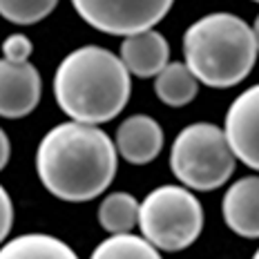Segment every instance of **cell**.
<instances>
[{
  "label": "cell",
  "mask_w": 259,
  "mask_h": 259,
  "mask_svg": "<svg viewBox=\"0 0 259 259\" xmlns=\"http://www.w3.org/2000/svg\"><path fill=\"white\" fill-rule=\"evenodd\" d=\"M114 141L99 125L67 121L52 127L36 150V172L61 201L83 203L103 194L116 175Z\"/></svg>",
  "instance_id": "obj_1"
},
{
  "label": "cell",
  "mask_w": 259,
  "mask_h": 259,
  "mask_svg": "<svg viewBox=\"0 0 259 259\" xmlns=\"http://www.w3.org/2000/svg\"><path fill=\"white\" fill-rule=\"evenodd\" d=\"M132 80L121 56L99 45L69 52L54 74V96L72 121L101 125L125 110Z\"/></svg>",
  "instance_id": "obj_2"
},
{
  "label": "cell",
  "mask_w": 259,
  "mask_h": 259,
  "mask_svg": "<svg viewBox=\"0 0 259 259\" xmlns=\"http://www.w3.org/2000/svg\"><path fill=\"white\" fill-rule=\"evenodd\" d=\"M252 27L228 12H214L192 23L183 34L188 69L201 85L235 88L252 72L257 61Z\"/></svg>",
  "instance_id": "obj_3"
},
{
  "label": "cell",
  "mask_w": 259,
  "mask_h": 259,
  "mask_svg": "<svg viewBox=\"0 0 259 259\" xmlns=\"http://www.w3.org/2000/svg\"><path fill=\"white\" fill-rule=\"evenodd\" d=\"M235 154L224 127L192 123L177 134L170 150V170L186 188L210 192L221 188L235 172Z\"/></svg>",
  "instance_id": "obj_4"
},
{
  "label": "cell",
  "mask_w": 259,
  "mask_h": 259,
  "mask_svg": "<svg viewBox=\"0 0 259 259\" xmlns=\"http://www.w3.org/2000/svg\"><path fill=\"white\" fill-rule=\"evenodd\" d=\"M139 228L159 250H186L203 230V208L190 188L159 186L139 203Z\"/></svg>",
  "instance_id": "obj_5"
},
{
  "label": "cell",
  "mask_w": 259,
  "mask_h": 259,
  "mask_svg": "<svg viewBox=\"0 0 259 259\" xmlns=\"http://www.w3.org/2000/svg\"><path fill=\"white\" fill-rule=\"evenodd\" d=\"M72 5L94 29L110 36H130L154 29L175 0H72Z\"/></svg>",
  "instance_id": "obj_6"
},
{
  "label": "cell",
  "mask_w": 259,
  "mask_h": 259,
  "mask_svg": "<svg viewBox=\"0 0 259 259\" xmlns=\"http://www.w3.org/2000/svg\"><path fill=\"white\" fill-rule=\"evenodd\" d=\"M224 134L235 159L259 172V83L244 90L230 103Z\"/></svg>",
  "instance_id": "obj_7"
},
{
  "label": "cell",
  "mask_w": 259,
  "mask_h": 259,
  "mask_svg": "<svg viewBox=\"0 0 259 259\" xmlns=\"http://www.w3.org/2000/svg\"><path fill=\"white\" fill-rule=\"evenodd\" d=\"M42 94L40 72L31 61L0 58V116L23 118L36 110Z\"/></svg>",
  "instance_id": "obj_8"
},
{
  "label": "cell",
  "mask_w": 259,
  "mask_h": 259,
  "mask_svg": "<svg viewBox=\"0 0 259 259\" xmlns=\"http://www.w3.org/2000/svg\"><path fill=\"white\" fill-rule=\"evenodd\" d=\"M163 139V127L159 121L148 114H134L116 127L114 148L123 161L132 165H145L161 154Z\"/></svg>",
  "instance_id": "obj_9"
},
{
  "label": "cell",
  "mask_w": 259,
  "mask_h": 259,
  "mask_svg": "<svg viewBox=\"0 0 259 259\" xmlns=\"http://www.w3.org/2000/svg\"><path fill=\"white\" fill-rule=\"evenodd\" d=\"M221 217L235 235L259 239V177L235 181L221 199Z\"/></svg>",
  "instance_id": "obj_10"
},
{
  "label": "cell",
  "mask_w": 259,
  "mask_h": 259,
  "mask_svg": "<svg viewBox=\"0 0 259 259\" xmlns=\"http://www.w3.org/2000/svg\"><path fill=\"white\" fill-rule=\"evenodd\" d=\"M121 61L132 76L152 78L170 63V45L163 34L145 29L130 34L121 42Z\"/></svg>",
  "instance_id": "obj_11"
},
{
  "label": "cell",
  "mask_w": 259,
  "mask_h": 259,
  "mask_svg": "<svg viewBox=\"0 0 259 259\" xmlns=\"http://www.w3.org/2000/svg\"><path fill=\"white\" fill-rule=\"evenodd\" d=\"M0 259H78V255L58 237L29 233L0 244Z\"/></svg>",
  "instance_id": "obj_12"
},
{
  "label": "cell",
  "mask_w": 259,
  "mask_h": 259,
  "mask_svg": "<svg viewBox=\"0 0 259 259\" xmlns=\"http://www.w3.org/2000/svg\"><path fill=\"white\" fill-rule=\"evenodd\" d=\"M197 92L199 80L194 78L186 63H168L154 76V94L161 99V103L170 107H183L192 103Z\"/></svg>",
  "instance_id": "obj_13"
},
{
  "label": "cell",
  "mask_w": 259,
  "mask_h": 259,
  "mask_svg": "<svg viewBox=\"0 0 259 259\" xmlns=\"http://www.w3.org/2000/svg\"><path fill=\"white\" fill-rule=\"evenodd\" d=\"M99 224L107 233H132L139 224V201L130 192H110L99 206Z\"/></svg>",
  "instance_id": "obj_14"
},
{
  "label": "cell",
  "mask_w": 259,
  "mask_h": 259,
  "mask_svg": "<svg viewBox=\"0 0 259 259\" xmlns=\"http://www.w3.org/2000/svg\"><path fill=\"white\" fill-rule=\"evenodd\" d=\"M90 259H163L145 237L121 233L112 235L94 248Z\"/></svg>",
  "instance_id": "obj_15"
},
{
  "label": "cell",
  "mask_w": 259,
  "mask_h": 259,
  "mask_svg": "<svg viewBox=\"0 0 259 259\" xmlns=\"http://www.w3.org/2000/svg\"><path fill=\"white\" fill-rule=\"evenodd\" d=\"M58 0H0V16L14 25H36L45 20Z\"/></svg>",
  "instance_id": "obj_16"
},
{
  "label": "cell",
  "mask_w": 259,
  "mask_h": 259,
  "mask_svg": "<svg viewBox=\"0 0 259 259\" xmlns=\"http://www.w3.org/2000/svg\"><path fill=\"white\" fill-rule=\"evenodd\" d=\"M34 42L27 38L25 34H12L3 40V56L14 63H25L31 58Z\"/></svg>",
  "instance_id": "obj_17"
},
{
  "label": "cell",
  "mask_w": 259,
  "mask_h": 259,
  "mask_svg": "<svg viewBox=\"0 0 259 259\" xmlns=\"http://www.w3.org/2000/svg\"><path fill=\"white\" fill-rule=\"evenodd\" d=\"M12 228H14V201L9 197V192L0 186V244H5Z\"/></svg>",
  "instance_id": "obj_18"
},
{
  "label": "cell",
  "mask_w": 259,
  "mask_h": 259,
  "mask_svg": "<svg viewBox=\"0 0 259 259\" xmlns=\"http://www.w3.org/2000/svg\"><path fill=\"white\" fill-rule=\"evenodd\" d=\"M9 154H12V143L3 127H0V170H5V165L9 163Z\"/></svg>",
  "instance_id": "obj_19"
},
{
  "label": "cell",
  "mask_w": 259,
  "mask_h": 259,
  "mask_svg": "<svg viewBox=\"0 0 259 259\" xmlns=\"http://www.w3.org/2000/svg\"><path fill=\"white\" fill-rule=\"evenodd\" d=\"M252 34H255V42H257V52H259V14L255 18V25H252Z\"/></svg>",
  "instance_id": "obj_20"
},
{
  "label": "cell",
  "mask_w": 259,
  "mask_h": 259,
  "mask_svg": "<svg viewBox=\"0 0 259 259\" xmlns=\"http://www.w3.org/2000/svg\"><path fill=\"white\" fill-rule=\"evenodd\" d=\"M252 259H259V248L255 250V255H252Z\"/></svg>",
  "instance_id": "obj_21"
},
{
  "label": "cell",
  "mask_w": 259,
  "mask_h": 259,
  "mask_svg": "<svg viewBox=\"0 0 259 259\" xmlns=\"http://www.w3.org/2000/svg\"><path fill=\"white\" fill-rule=\"evenodd\" d=\"M252 3H259V0H252Z\"/></svg>",
  "instance_id": "obj_22"
}]
</instances>
